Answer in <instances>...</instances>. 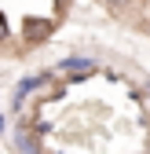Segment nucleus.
Listing matches in <instances>:
<instances>
[{"mask_svg": "<svg viewBox=\"0 0 150 154\" xmlns=\"http://www.w3.org/2000/svg\"><path fill=\"white\" fill-rule=\"evenodd\" d=\"M99 4H103L106 11H128V8L136 4V0H99Z\"/></svg>", "mask_w": 150, "mask_h": 154, "instance_id": "nucleus-2", "label": "nucleus"}, {"mask_svg": "<svg viewBox=\"0 0 150 154\" xmlns=\"http://www.w3.org/2000/svg\"><path fill=\"white\" fill-rule=\"evenodd\" d=\"M51 29H55V22L51 18H37V15H29V18H22V37H26V44H44L48 37H51Z\"/></svg>", "mask_w": 150, "mask_h": 154, "instance_id": "nucleus-1", "label": "nucleus"}, {"mask_svg": "<svg viewBox=\"0 0 150 154\" xmlns=\"http://www.w3.org/2000/svg\"><path fill=\"white\" fill-rule=\"evenodd\" d=\"M8 37H11V29H8V18L0 15V41H8Z\"/></svg>", "mask_w": 150, "mask_h": 154, "instance_id": "nucleus-3", "label": "nucleus"}]
</instances>
